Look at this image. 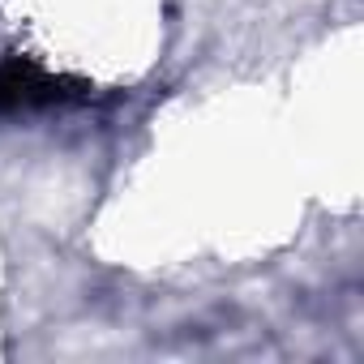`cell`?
<instances>
[{
    "instance_id": "cell-1",
    "label": "cell",
    "mask_w": 364,
    "mask_h": 364,
    "mask_svg": "<svg viewBox=\"0 0 364 364\" xmlns=\"http://www.w3.org/2000/svg\"><path fill=\"white\" fill-rule=\"evenodd\" d=\"M95 86L48 73L31 56H5L0 60V116H18V112H48V107H77L90 103Z\"/></svg>"
}]
</instances>
